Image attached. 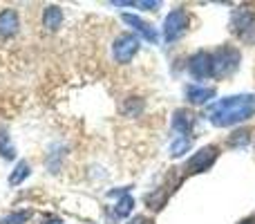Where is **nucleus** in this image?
<instances>
[{
    "mask_svg": "<svg viewBox=\"0 0 255 224\" xmlns=\"http://www.w3.org/2000/svg\"><path fill=\"white\" fill-rule=\"evenodd\" d=\"M63 20V13L58 7H47L45 9V25L49 27V29H58V25H61Z\"/></svg>",
    "mask_w": 255,
    "mask_h": 224,
    "instance_id": "nucleus-7",
    "label": "nucleus"
},
{
    "mask_svg": "<svg viewBox=\"0 0 255 224\" xmlns=\"http://www.w3.org/2000/svg\"><path fill=\"white\" fill-rule=\"evenodd\" d=\"M213 67H215V58L204 52H199L197 56H193V61H190V72H193L195 76H208L213 72Z\"/></svg>",
    "mask_w": 255,
    "mask_h": 224,
    "instance_id": "nucleus-5",
    "label": "nucleus"
},
{
    "mask_svg": "<svg viewBox=\"0 0 255 224\" xmlns=\"http://www.w3.org/2000/svg\"><path fill=\"white\" fill-rule=\"evenodd\" d=\"M136 49H139V40H136L134 36L126 34V36H121V38L117 40V45H115V56L119 58V61L128 63L132 56H134Z\"/></svg>",
    "mask_w": 255,
    "mask_h": 224,
    "instance_id": "nucleus-3",
    "label": "nucleus"
},
{
    "mask_svg": "<svg viewBox=\"0 0 255 224\" xmlns=\"http://www.w3.org/2000/svg\"><path fill=\"white\" fill-rule=\"evenodd\" d=\"M130 224H152L150 220H145V218H136V220H132Z\"/></svg>",
    "mask_w": 255,
    "mask_h": 224,
    "instance_id": "nucleus-10",
    "label": "nucleus"
},
{
    "mask_svg": "<svg viewBox=\"0 0 255 224\" xmlns=\"http://www.w3.org/2000/svg\"><path fill=\"white\" fill-rule=\"evenodd\" d=\"M253 112H255V97H233V99L215 103L211 108V114H213L211 119L217 126H229V123L249 119Z\"/></svg>",
    "mask_w": 255,
    "mask_h": 224,
    "instance_id": "nucleus-1",
    "label": "nucleus"
},
{
    "mask_svg": "<svg viewBox=\"0 0 255 224\" xmlns=\"http://www.w3.org/2000/svg\"><path fill=\"white\" fill-rule=\"evenodd\" d=\"M25 173H27V166H25V164H20V168H18V175L16 177H13V184H16V182H20L22 180V175H25Z\"/></svg>",
    "mask_w": 255,
    "mask_h": 224,
    "instance_id": "nucleus-9",
    "label": "nucleus"
},
{
    "mask_svg": "<svg viewBox=\"0 0 255 224\" xmlns=\"http://www.w3.org/2000/svg\"><path fill=\"white\" fill-rule=\"evenodd\" d=\"M242 224H255L253 220H247V222H242Z\"/></svg>",
    "mask_w": 255,
    "mask_h": 224,
    "instance_id": "nucleus-11",
    "label": "nucleus"
},
{
    "mask_svg": "<svg viewBox=\"0 0 255 224\" xmlns=\"http://www.w3.org/2000/svg\"><path fill=\"white\" fill-rule=\"evenodd\" d=\"M124 20H126V22H130V25H134V29H139L148 40H154V38H157V34H154V31L150 29V25H145V22H143V20H139V18H134V16H130V13H126Z\"/></svg>",
    "mask_w": 255,
    "mask_h": 224,
    "instance_id": "nucleus-6",
    "label": "nucleus"
},
{
    "mask_svg": "<svg viewBox=\"0 0 255 224\" xmlns=\"http://www.w3.org/2000/svg\"><path fill=\"white\" fill-rule=\"evenodd\" d=\"M211 94H213V92H211V90H206V88H190V90H188V97H190V101H193V103L206 101Z\"/></svg>",
    "mask_w": 255,
    "mask_h": 224,
    "instance_id": "nucleus-8",
    "label": "nucleus"
},
{
    "mask_svg": "<svg viewBox=\"0 0 255 224\" xmlns=\"http://www.w3.org/2000/svg\"><path fill=\"white\" fill-rule=\"evenodd\" d=\"M186 27H188V13H186L184 9L172 11L170 16H168V20H166V38L168 40L179 38V36L186 31Z\"/></svg>",
    "mask_w": 255,
    "mask_h": 224,
    "instance_id": "nucleus-2",
    "label": "nucleus"
},
{
    "mask_svg": "<svg viewBox=\"0 0 255 224\" xmlns=\"http://www.w3.org/2000/svg\"><path fill=\"white\" fill-rule=\"evenodd\" d=\"M215 157H217V148H213V146H211V148L199 150V153L188 162V173H202V171H206V168L213 164V159H215Z\"/></svg>",
    "mask_w": 255,
    "mask_h": 224,
    "instance_id": "nucleus-4",
    "label": "nucleus"
}]
</instances>
